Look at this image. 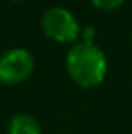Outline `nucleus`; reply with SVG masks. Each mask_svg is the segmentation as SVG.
Instances as JSON below:
<instances>
[{
	"label": "nucleus",
	"mask_w": 132,
	"mask_h": 134,
	"mask_svg": "<svg viewBox=\"0 0 132 134\" xmlns=\"http://www.w3.org/2000/svg\"><path fill=\"white\" fill-rule=\"evenodd\" d=\"M34 56L24 48L7 49L0 54V83L3 85H20L34 71Z\"/></svg>",
	"instance_id": "nucleus-3"
},
{
	"label": "nucleus",
	"mask_w": 132,
	"mask_h": 134,
	"mask_svg": "<svg viewBox=\"0 0 132 134\" xmlns=\"http://www.w3.org/2000/svg\"><path fill=\"white\" fill-rule=\"evenodd\" d=\"M7 134H43L41 124L31 114H17L10 119Z\"/></svg>",
	"instance_id": "nucleus-4"
},
{
	"label": "nucleus",
	"mask_w": 132,
	"mask_h": 134,
	"mask_svg": "<svg viewBox=\"0 0 132 134\" xmlns=\"http://www.w3.org/2000/svg\"><path fill=\"white\" fill-rule=\"evenodd\" d=\"M12 2H22V0H12Z\"/></svg>",
	"instance_id": "nucleus-6"
},
{
	"label": "nucleus",
	"mask_w": 132,
	"mask_h": 134,
	"mask_svg": "<svg viewBox=\"0 0 132 134\" xmlns=\"http://www.w3.org/2000/svg\"><path fill=\"white\" fill-rule=\"evenodd\" d=\"M90 2L95 9L103 10V12H110V10H115L120 5H124L125 0H90Z\"/></svg>",
	"instance_id": "nucleus-5"
},
{
	"label": "nucleus",
	"mask_w": 132,
	"mask_h": 134,
	"mask_svg": "<svg viewBox=\"0 0 132 134\" xmlns=\"http://www.w3.org/2000/svg\"><path fill=\"white\" fill-rule=\"evenodd\" d=\"M41 29L49 39L61 44H75L81 36L76 17L64 7H49L41 17Z\"/></svg>",
	"instance_id": "nucleus-2"
},
{
	"label": "nucleus",
	"mask_w": 132,
	"mask_h": 134,
	"mask_svg": "<svg viewBox=\"0 0 132 134\" xmlns=\"http://www.w3.org/2000/svg\"><path fill=\"white\" fill-rule=\"evenodd\" d=\"M66 73L81 88L98 87L107 76V58L105 53L93 41H76L71 44L66 54Z\"/></svg>",
	"instance_id": "nucleus-1"
}]
</instances>
